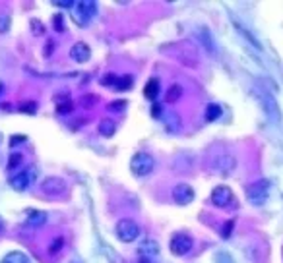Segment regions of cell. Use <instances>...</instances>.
Returning <instances> with one entry per match:
<instances>
[{"instance_id":"ba28073f","label":"cell","mask_w":283,"mask_h":263,"mask_svg":"<svg viewBox=\"0 0 283 263\" xmlns=\"http://www.w3.org/2000/svg\"><path fill=\"white\" fill-rule=\"evenodd\" d=\"M192 246H194V242H192L190 236H186V234H175V236L171 238L169 248H171V252H173L175 256H186V254L192 250Z\"/></svg>"},{"instance_id":"6da1fadb","label":"cell","mask_w":283,"mask_h":263,"mask_svg":"<svg viewBox=\"0 0 283 263\" xmlns=\"http://www.w3.org/2000/svg\"><path fill=\"white\" fill-rule=\"evenodd\" d=\"M252 93H254V99L258 101V105L262 106L266 116L270 120H274V122H280L282 120V112H280V105H278L276 97L270 91H266L264 88H254Z\"/></svg>"},{"instance_id":"2e32d148","label":"cell","mask_w":283,"mask_h":263,"mask_svg":"<svg viewBox=\"0 0 283 263\" xmlns=\"http://www.w3.org/2000/svg\"><path fill=\"white\" fill-rule=\"evenodd\" d=\"M115 132H117V124H115V120L103 118V120L99 122V134H101L103 138H111Z\"/></svg>"},{"instance_id":"9a60e30c","label":"cell","mask_w":283,"mask_h":263,"mask_svg":"<svg viewBox=\"0 0 283 263\" xmlns=\"http://www.w3.org/2000/svg\"><path fill=\"white\" fill-rule=\"evenodd\" d=\"M157 95H159V80H157V78H151V80L145 84V88H143V97L149 99V101H155Z\"/></svg>"},{"instance_id":"5bb4252c","label":"cell","mask_w":283,"mask_h":263,"mask_svg":"<svg viewBox=\"0 0 283 263\" xmlns=\"http://www.w3.org/2000/svg\"><path fill=\"white\" fill-rule=\"evenodd\" d=\"M213 167H215V171H219L223 176H227L231 171L235 169V159L229 157V155H227V157H219L213 163Z\"/></svg>"},{"instance_id":"8fae6325","label":"cell","mask_w":283,"mask_h":263,"mask_svg":"<svg viewBox=\"0 0 283 263\" xmlns=\"http://www.w3.org/2000/svg\"><path fill=\"white\" fill-rule=\"evenodd\" d=\"M89 56H91V49H89L86 43H76L74 47L70 49V58L72 60H76L78 64H84V62H88Z\"/></svg>"},{"instance_id":"e0dca14e","label":"cell","mask_w":283,"mask_h":263,"mask_svg":"<svg viewBox=\"0 0 283 263\" xmlns=\"http://www.w3.org/2000/svg\"><path fill=\"white\" fill-rule=\"evenodd\" d=\"M0 263H29V258L21 252H8Z\"/></svg>"},{"instance_id":"5b68a950","label":"cell","mask_w":283,"mask_h":263,"mask_svg":"<svg viewBox=\"0 0 283 263\" xmlns=\"http://www.w3.org/2000/svg\"><path fill=\"white\" fill-rule=\"evenodd\" d=\"M35 176H37L35 167H27V169L19 171L18 175H14L10 178V186H12L14 190H18V192H23V190H27V188L33 184Z\"/></svg>"},{"instance_id":"484cf974","label":"cell","mask_w":283,"mask_h":263,"mask_svg":"<svg viewBox=\"0 0 283 263\" xmlns=\"http://www.w3.org/2000/svg\"><path fill=\"white\" fill-rule=\"evenodd\" d=\"M62 246H64V240H62V238H56L53 244H51V248H49V254H53V256L58 254V250H60Z\"/></svg>"},{"instance_id":"4316f807","label":"cell","mask_w":283,"mask_h":263,"mask_svg":"<svg viewBox=\"0 0 283 263\" xmlns=\"http://www.w3.org/2000/svg\"><path fill=\"white\" fill-rule=\"evenodd\" d=\"M56 112H58V114H68V112H72V103L68 101V103H64V105H58Z\"/></svg>"},{"instance_id":"836d02e7","label":"cell","mask_w":283,"mask_h":263,"mask_svg":"<svg viewBox=\"0 0 283 263\" xmlns=\"http://www.w3.org/2000/svg\"><path fill=\"white\" fill-rule=\"evenodd\" d=\"M12 145H16V141H25V138H23V136H16V138H14V136H12Z\"/></svg>"},{"instance_id":"603a6c76","label":"cell","mask_w":283,"mask_h":263,"mask_svg":"<svg viewBox=\"0 0 283 263\" xmlns=\"http://www.w3.org/2000/svg\"><path fill=\"white\" fill-rule=\"evenodd\" d=\"M21 153H12V155H10V161H8V171H12V169H14V167H18L19 163H21Z\"/></svg>"},{"instance_id":"e575fe53","label":"cell","mask_w":283,"mask_h":263,"mask_svg":"<svg viewBox=\"0 0 283 263\" xmlns=\"http://www.w3.org/2000/svg\"><path fill=\"white\" fill-rule=\"evenodd\" d=\"M2 228H4V221H2V217H0V232H2Z\"/></svg>"},{"instance_id":"f1b7e54d","label":"cell","mask_w":283,"mask_h":263,"mask_svg":"<svg viewBox=\"0 0 283 263\" xmlns=\"http://www.w3.org/2000/svg\"><path fill=\"white\" fill-rule=\"evenodd\" d=\"M233 227H235V223H233V221H227V225H225V228H223L221 236H223V238H229V236H231V230H233Z\"/></svg>"},{"instance_id":"d6a6232c","label":"cell","mask_w":283,"mask_h":263,"mask_svg":"<svg viewBox=\"0 0 283 263\" xmlns=\"http://www.w3.org/2000/svg\"><path fill=\"white\" fill-rule=\"evenodd\" d=\"M124 105H126L124 101H117V103H113V105H111V108H123Z\"/></svg>"},{"instance_id":"74e56055","label":"cell","mask_w":283,"mask_h":263,"mask_svg":"<svg viewBox=\"0 0 283 263\" xmlns=\"http://www.w3.org/2000/svg\"><path fill=\"white\" fill-rule=\"evenodd\" d=\"M0 141H2V134H0Z\"/></svg>"},{"instance_id":"8992f818","label":"cell","mask_w":283,"mask_h":263,"mask_svg":"<svg viewBox=\"0 0 283 263\" xmlns=\"http://www.w3.org/2000/svg\"><path fill=\"white\" fill-rule=\"evenodd\" d=\"M68 190V184L64 178H58V176H49L41 182V192L45 195H51V197H56L60 193H64Z\"/></svg>"},{"instance_id":"52a82bcc","label":"cell","mask_w":283,"mask_h":263,"mask_svg":"<svg viewBox=\"0 0 283 263\" xmlns=\"http://www.w3.org/2000/svg\"><path fill=\"white\" fill-rule=\"evenodd\" d=\"M212 201L213 205H217V207H229L231 203H235V195H233V190H231L229 186H215L212 192Z\"/></svg>"},{"instance_id":"9c48e42d","label":"cell","mask_w":283,"mask_h":263,"mask_svg":"<svg viewBox=\"0 0 283 263\" xmlns=\"http://www.w3.org/2000/svg\"><path fill=\"white\" fill-rule=\"evenodd\" d=\"M173 199L177 201L178 205H188L194 199V190L190 184H177L173 190Z\"/></svg>"},{"instance_id":"ac0fdd59","label":"cell","mask_w":283,"mask_h":263,"mask_svg":"<svg viewBox=\"0 0 283 263\" xmlns=\"http://www.w3.org/2000/svg\"><path fill=\"white\" fill-rule=\"evenodd\" d=\"M221 114H223V110H221V106L219 105L210 103V105L206 106V120H208V122H215Z\"/></svg>"},{"instance_id":"d590c367","label":"cell","mask_w":283,"mask_h":263,"mask_svg":"<svg viewBox=\"0 0 283 263\" xmlns=\"http://www.w3.org/2000/svg\"><path fill=\"white\" fill-rule=\"evenodd\" d=\"M140 263H151V262H149V260H142Z\"/></svg>"},{"instance_id":"3957f363","label":"cell","mask_w":283,"mask_h":263,"mask_svg":"<svg viewBox=\"0 0 283 263\" xmlns=\"http://www.w3.org/2000/svg\"><path fill=\"white\" fill-rule=\"evenodd\" d=\"M117 238L124 242V244H130V242H136L138 236L142 234L140 225L134 221V219H123L117 223Z\"/></svg>"},{"instance_id":"4dcf8cb0","label":"cell","mask_w":283,"mask_h":263,"mask_svg":"<svg viewBox=\"0 0 283 263\" xmlns=\"http://www.w3.org/2000/svg\"><path fill=\"white\" fill-rule=\"evenodd\" d=\"M151 116H155V118H159V116H161V106L159 105L151 106Z\"/></svg>"},{"instance_id":"ffe728a7","label":"cell","mask_w":283,"mask_h":263,"mask_svg":"<svg viewBox=\"0 0 283 263\" xmlns=\"http://www.w3.org/2000/svg\"><path fill=\"white\" fill-rule=\"evenodd\" d=\"M180 97H182V88H180L178 84L171 86L169 91H167V101H169V103H175V101H178Z\"/></svg>"},{"instance_id":"d4e9b609","label":"cell","mask_w":283,"mask_h":263,"mask_svg":"<svg viewBox=\"0 0 283 263\" xmlns=\"http://www.w3.org/2000/svg\"><path fill=\"white\" fill-rule=\"evenodd\" d=\"M19 110H21V112H25V114H35L37 105L35 103H23V105L19 106Z\"/></svg>"},{"instance_id":"277c9868","label":"cell","mask_w":283,"mask_h":263,"mask_svg":"<svg viewBox=\"0 0 283 263\" xmlns=\"http://www.w3.org/2000/svg\"><path fill=\"white\" fill-rule=\"evenodd\" d=\"M155 167V161L149 153H136L130 159V171L136 176H147Z\"/></svg>"},{"instance_id":"4fadbf2b","label":"cell","mask_w":283,"mask_h":263,"mask_svg":"<svg viewBox=\"0 0 283 263\" xmlns=\"http://www.w3.org/2000/svg\"><path fill=\"white\" fill-rule=\"evenodd\" d=\"M159 242H155V240H143L140 246H138V252H140L142 256L147 260V256H157L159 254Z\"/></svg>"},{"instance_id":"f546056e","label":"cell","mask_w":283,"mask_h":263,"mask_svg":"<svg viewBox=\"0 0 283 263\" xmlns=\"http://www.w3.org/2000/svg\"><path fill=\"white\" fill-rule=\"evenodd\" d=\"M54 4H56V6H62V8H72L76 2H74V0H60V2H54Z\"/></svg>"},{"instance_id":"30bf717a","label":"cell","mask_w":283,"mask_h":263,"mask_svg":"<svg viewBox=\"0 0 283 263\" xmlns=\"http://www.w3.org/2000/svg\"><path fill=\"white\" fill-rule=\"evenodd\" d=\"M76 12H78V16L82 18V25H86V19H91L97 14V2H93V0L76 2Z\"/></svg>"},{"instance_id":"44dd1931","label":"cell","mask_w":283,"mask_h":263,"mask_svg":"<svg viewBox=\"0 0 283 263\" xmlns=\"http://www.w3.org/2000/svg\"><path fill=\"white\" fill-rule=\"evenodd\" d=\"M132 88V76H123V78H119V82H117V88L119 91H126V89Z\"/></svg>"},{"instance_id":"7402d4cb","label":"cell","mask_w":283,"mask_h":263,"mask_svg":"<svg viewBox=\"0 0 283 263\" xmlns=\"http://www.w3.org/2000/svg\"><path fill=\"white\" fill-rule=\"evenodd\" d=\"M117 82H119V76H113V74H109L105 76L103 80H101V86H105V88H117Z\"/></svg>"},{"instance_id":"1f68e13d","label":"cell","mask_w":283,"mask_h":263,"mask_svg":"<svg viewBox=\"0 0 283 263\" xmlns=\"http://www.w3.org/2000/svg\"><path fill=\"white\" fill-rule=\"evenodd\" d=\"M33 29H35V33H37V35L41 33V23H39L37 19H33Z\"/></svg>"},{"instance_id":"7a4b0ae2","label":"cell","mask_w":283,"mask_h":263,"mask_svg":"<svg viewBox=\"0 0 283 263\" xmlns=\"http://www.w3.org/2000/svg\"><path fill=\"white\" fill-rule=\"evenodd\" d=\"M270 190H272V182L270 180H258L254 184H250L247 188V199L252 205H264L270 197Z\"/></svg>"},{"instance_id":"7c38bea8","label":"cell","mask_w":283,"mask_h":263,"mask_svg":"<svg viewBox=\"0 0 283 263\" xmlns=\"http://www.w3.org/2000/svg\"><path fill=\"white\" fill-rule=\"evenodd\" d=\"M45 223H47V215L43 211H35V209L25 211V225H29V227H41Z\"/></svg>"},{"instance_id":"cb8c5ba5","label":"cell","mask_w":283,"mask_h":263,"mask_svg":"<svg viewBox=\"0 0 283 263\" xmlns=\"http://www.w3.org/2000/svg\"><path fill=\"white\" fill-rule=\"evenodd\" d=\"M8 29H10V16L2 14L0 16V33H6Z\"/></svg>"},{"instance_id":"8d00e7d4","label":"cell","mask_w":283,"mask_h":263,"mask_svg":"<svg viewBox=\"0 0 283 263\" xmlns=\"http://www.w3.org/2000/svg\"><path fill=\"white\" fill-rule=\"evenodd\" d=\"M70 263H82V262H80V260H72Z\"/></svg>"},{"instance_id":"83f0119b","label":"cell","mask_w":283,"mask_h":263,"mask_svg":"<svg viewBox=\"0 0 283 263\" xmlns=\"http://www.w3.org/2000/svg\"><path fill=\"white\" fill-rule=\"evenodd\" d=\"M54 27H56V31H62L64 29V18L62 16H54Z\"/></svg>"},{"instance_id":"d6986e66","label":"cell","mask_w":283,"mask_h":263,"mask_svg":"<svg viewBox=\"0 0 283 263\" xmlns=\"http://www.w3.org/2000/svg\"><path fill=\"white\" fill-rule=\"evenodd\" d=\"M200 39H202V43H204V47H206V51L210 54L215 53V47H213V43H212V35H210V31L206 29V27H200Z\"/></svg>"}]
</instances>
